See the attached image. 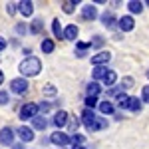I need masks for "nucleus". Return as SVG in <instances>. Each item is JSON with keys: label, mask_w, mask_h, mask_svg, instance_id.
Wrapping results in <instances>:
<instances>
[{"label": "nucleus", "mask_w": 149, "mask_h": 149, "mask_svg": "<svg viewBox=\"0 0 149 149\" xmlns=\"http://www.w3.org/2000/svg\"><path fill=\"white\" fill-rule=\"evenodd\" d=\"M40 70H42V64H40V60L38 58H26L22 64H20V72H22L24 76H38L40 74Z\"/></svg>", "instance_id": "obj_1"}, {"label": "nucleus", "mask_w": 149, "mask_h": 149, "mask_svg": "<svg viewBox=\"0 0 149 149\" xmlns=\"http://www.w3.org/2000/svg\"><path fill=\"white\" fill-rule=\"evenodd\" d=\"M38 103H24L22 107H20V119L26 121V119H34L36 115H38Z\"/></svg>", "instance_id": "obj_2"}, {"label": "nucleus", "mask_w": 149, "mask_h": 149, "mask_svg": "<svg viewBox=\"0 0 149 149\" xmlns=\"http://www.w3.org/2000/svg\"><path fill=\"white\" fill-rule=\"evenodd\" d=\"M95 121H97V115H95V111L86 107V109H84V113H81V123L86 125V129H88V131H93Z\"/></svg>", "instance_id": "obj_3"}, {"label": "nucleus", "mask_w": 149, "mask_h": 149, "mask_svg": "<svg viewBox=\"0 0 149 149\" xmlns=\"http://www.w3.org/2000/svg\"><path fill=\"white\" fill-rule=\"evenodd\" d=\"M117 26H119L123 32H131V30L135 28V20H133L131 14H125V16H121V18L117 20Z\"/></svg>", "instance_id": "obj_4"}, {"label": "nucleus", "mask_w": 149, "mask_h": 149, "mask_svg": "<svg viewBox=\"0 0 149 149\" xmlns=\"http://www.w3.org/2000/svg\"><path fill=\"white\" fill-rule=\"evenodd\" d=\"M50 141H52L54 145H58V147H64V145L70 143V135H66L64 131H54L52 137H50Z\"/></svg>", "instance_id": "obj_5"}, {"label": "nucleus", "mask_w": 149, "mask_h": 149, "mask_svg": "<svg viewBox=\"0 0 149 149\" xmlns=\"http://www.w3.org/2000/svg\"><path fill=\"white\" fill-rule=\"evenodd\" d=\"M14 141V129L12 127H2L0 129V143L2 145H12Z\"/></svg>", "instance_id": "obj_6"}, {"label": "nucleus", "mask_w": 149, "mask_h": 149, "mask_svg": "<svg viewBox=\"0 0 149 149\" xmlns=\"http://www.w3.org/2000/svg\"><path fill=\"white\" fill-rule=\"evenodd\" d=\"M10 88H12V92H14V93H24L26 90H28V80H24V78H16V80H12Z\"/></svg>", "instance_id": "obj_7"}, {"label": "nucleus", "mask_w": 149, "mask_h": 149, "mask_svg": "<svg viewBox=\"0 0 149 149\" xmlns=\"http://www.w3.org/2000/svg\"><path fill=\"white\" fill-rule=\"evenodd\" d=\"M109 60H111V54L109 52H100V54L92 56V64L93 66H107Z\"/></svg>", "instance_id": "obj_8"}, {"label": "nucleus", "mask_w": 149, "mask_h": 149, "mask_svg": "<svg viewBox=\"0 0 149 149\" xmlns=\"http://www.w3.org/2000/svg\"><path fill=\"white\" fill-rule=\"evenodd\" d=\"M68 119H70L68 111L60 109V111H56V115H54V125H56L58 129H62V127H64L66 123H68Z\"/></svg>", "instance_id": "obj_9"}, {"label": "nucleus", "mask_w": 149, "mask_h": 149, "mask_svg": "<svg viewBox=\"0 0 149 149\" xmlns=\"http://www.w3.org/2000/svg\"><path fill=\"white\" fill-rule=\"evenodd\" d=\"M78 34H80V30H78V26H76V24H70V26L64 28V38H66V40L76 42V40H78Z\"/></svg>", "instance_id": "obj_10"}, {"label": "nucleus", "mask_w": 149, "mask_h": 149, "mask_svg": "<svg viewBox=\"0 0 149 149\" xmlns=\"http://www.w3.org/2000/svg\"><path fill=\"white\" fill-rule=\"evenodd\" d=\"M81 16H84V20H95V18H97L95 6H93V4H86L84 10H81Z\"/></svg>", "instance_id": "obj_11"}, {"label": "nucleus", "mask_w": 149, "mask_h": 149, "mask_svg": "<svg viewBox=\"0 0 149 149\" xmlns=\"http://www.w3.org/2000/svg\"><path fill=\"white\" fill-rule=\"evenodd\" d=\"M18 135H20V139H22V141H32V139H34V131H32L30 127L22 125L20 129H18Z\"/></svg>", "instance_id": "obj_12"}, {"label": "nucleus", "mask_w": 149, "mask_h": 149, "mask_svg": "<svg viewBox=\"0 0 149 149\" xmlns=\"http://www.w3.org/2000/svg\"><path fill=\"white\" fill-rule=\"evenodd\" d=\"M18 8H20V12L28 18V16L34 12V4H32V2H28V0H24V2H18Z\"/></svg>", "instance_id": "obj_13"}, {"label": "nucleus", "mask_w": 149, "mask_h": 149, "mask_svg": "<svg viewBox=\"0 0 149 149\" xmlns=\"http://www.w3.org/2000/svg\"><path fill=\"white\" fill-rule=\"evenodd\" d=\"M102 24H103V26H107V28H113V26H115L113 12H103V14H102Z\"/></svg>", "instance_id": "obj_14"}, {"label": "nucleus", "mask_w": 149, "mask_h": 149, "mask_svg": "<svg viewBox=\"0 0 149 149\" xmlns=\"http://www.w3.org/2000/svg\"><path fill=\"white\" fill-rule=\"evenodd\" d=\"M127 8H129L131 14H141V12H143V2L131 0V2H127Z\"/></svg>", "instance_id": "obj_15"}, {"label": "nucleus", "mask_w": 149, "mask_h": 149, "mask_svg": "<svg viewBox=\"0 0 149 149\" xmlns=\"http://www.w3.org/2000/svg\"><path fill=\"white\" fill-rule=\"evenodd\" d=\"M32 125H34L36 129H46L48 127V119L44 117V115H36L34 119H32Z\"/></svg>", "instance_id": "obj_16"}, {"label": "nucleus", "mask_w": 149, "mask_h": 149, "mask_svg": "<svg viewBox=\"0 0 149 149\" xmlns=\"http://www.w3.org/2000/svg\"><path fill=\"white\" fill-rule=\"evenodd\" d=\"M105 74H107V68H105V66H95L93 72H92V78L93 80H103Z\"/></svg>", "instance_id": "obj_17"}, {"label": "nucleus", "mask_w": 149, "mask_h": 149, "mask_svg": "<svg viewBox=\"0 0 149 149\" xmlns=\"http://www.w3.org/2000/svg\"><path fill=\"white\" fill-rule=\"evenodd\" d=\"M100 111H102L103 115H111L115 111V107H113V103L107 100V102H102V103H100Z\"/></svg>", "instance_id": "obj_18"}, {"label": "nucleus", "mask_w": 149, "mask_h": 149, "mask_svg": "<svg viewBox=\"0 0 149 149\" xmlns=\"http://www.w3.org/2000/svg\"><path fill=\"white\" fill-rule=\"evenodd\" d=\"M30 32H32V34H42V32H44V20L36 18L34 22H32V26H30Z\"/></svg>", "instance_id": "obj_19"}, {"label": "nucleus", "mask_w": 149, "mask_h": 149, "mask_svg": "<svg viewBox=\"0 0 149 149\" xmlns=\"http://www.w3.org/2000/svg\"><path fill=\"white\" fill-rule=\"evenodd\" d=\"M129 102H131V95L121 93V95L117 97V105H119V109H129Z\"/></svg>", "instance_id": "obj_20"}, {"label": "nucleus", "mask_w": 149, "mask_h": 149, "mask_svg": "<svg viewBox=\"0 0 149 149\" xmlns=\"http://www.w3.org/2000/svg\"><path fill=\"white\" fill-rule=\"evenodd\" d=\"M86 92H88V95H90V97H97V93H100V84H97V81H92V84H88Z\"/></svg>", "instance_id": "obj_21"}, {"label": "nucleus", "mask_w": 149, "mask_h": 149, "mask_svg": "<svg viewBox=\"0 0 149 149\" xmlns=\"http://www.w3.org/2000/svg\"><path fill=\"white\" fill-rule=\"evenodd\" d=\"M115 80H117V74H115L113 70H107V74H105V78H103V84H105V86H113Z\"/></svg>", "instance_id": "obj_22"}, {"label": "nucleus", "mask_w": 149, "mask_h": 149, "mask_svg": "<svg viewBox=\"0 0 149 149\" xmlns=\"http://www.w3.org/2000/svg\"><path fill=\"white\" fill-rule=\"evenodd\" d=\"M141 107H143V103L139 102L137 97H131V102H129V109H131L133 113H139V111H141Z\"/></svg>", "instance_id": "obj_23"}, {"label": "nucleus", "mask_w": 149, "mask_h": 149, "mask_svg": "<svg viewBox=\"0 0 149 149\" xmlns=\"http://www.w3.org/2000/svg\"><path fill=\"white\" fill-rule=\"evenodd\" d=\"M42 50H44V54H50V52H54V40H50V38H44V40H42Z\"/></svg>", "instance_id": "obj_24"}, {"label": "nucleus", "mask_w": 149, "mask_h": 149, "mask_svg": "<svg viewBox=\"0 0 149 149\" xmlns=\"http://www.w3.org/2000/svg\"><path fill=\"white\" fill-rule=\"evenodd\" d=\"M52 30H54V36H56V38H64V30H62V26H60V20H54V22H52Z\"/></svg>", "instance_id": "obj_25"}, {"label": "nucleus", "mask_w": 149, "mask_h": 149, "mask_svg": "<svg viewBox=\"0 0 149 149\" xmlns=\"http://www.w3.org/2000/svg\"><path fill=\"white\" fill-rule=\"evenodd\" d=\"M105 127H107V119L102 117V115H97V121L93 125V131H100V129H105Z\"/></svg>", "instance_id": "obj_26"}, {"label": "nucleus", "mask_w": 149, "mask_h": 149, "mask_svg": "<svg viewBox=\"0 0 149 149\" xmlns=\"http://www.w3.org/2000/svg\"><path fill=\"white\" fill-rule=\"evenodd\" d=\"M76 4H80V2H64L62 10L66 12V14H72V12H74V8H76Z\"/></svg>", "instance_id": "obj_27"}, {"label": "nucleus", "mask_w": 149, "mask_h": 149, "mask_svg": "<svg viewBox=\"0 0 149 149\" xmlns=\"http://www.w3.org/2000/svg\"><path fill=\"white\" fill-rule=\"evenodd\" d=\"M84 141H86V139H84V135H78V133H74V135L70 137V143H74L76 147H78V145H81Z\"/></svg>", "instance_id": "obj_28"}, {"label": "nucleus", "mask_w": 149, "mask_h": 149, "mask_svg": "<svg viewBox=\"0 0 149 149\" xmlns=\"http://www.w3.org/2000/svg\"><path fill=\"white\" fill-rule=\"evenodd\" d=\"M129 88H133V78L131 76L123 78V81H121V90H129Z\"/></svg>", "instance_id": "obj_29"}, {"label": "nucleus", "mask_w": 149, "mask_h": 149, "mask_svg": "<svg viewBox=\"0 0 149 149\" xmlns=\"http://www.w3.org/2000/svg\"><path fill=\"white\" fill-rule=\"evenodd\" d=\"M88 48H92V42L88 44V42H78V56H84V50H88Z\"/></svg>", "instance_id": "obj_30"}, {"label": "nucleus", "mask_w": 149, "mask_h": 149, "mask_svg": "<svg viewBox=\"0 0 149 149\" xmlns=\"http://www.w3.org/2000/svg\"><path fill=\"white\" fill-rule=\"evenodd\" d=\"M95 105H97V97H90V95H88V97H86V107H88V109H93Z\"/></svg>", "instance_id": "obj_31"}, {"label": "nucleus", "mask_w": 149, "mask_h": 149, "mask_svg": "<svg viewBox=\"0 0 149 149\" xmlns=\"http://www.w3.org/2000/svg\"><path fill=\"white\" fill-rule=\"evenodd\" d=\"M78 125H80V121H78V119H70V123H68V129H70V131H74V133H76V131H78Z\"/></svg>", "instance_id": "obj_32"}, {"label": "nucleus", "mask_w": 149, "mask_h": 149, "mask_svg": "<svg viewBox=\"0 0 149 149\" xmlns=\"http://www.w3.org/2000/svg\"><path fill=\"white\" fill-rule=\"evenodd\" d=\"M141 100L145 103H149V86H145V88L141 90Z\"/></svg>", "instance_id": "obj_33"}, {"label": "nucleus", "mask_w": 149, "mask_h": 149, "mask_svg": "<svg viewBox=\"0 0 149 149\" xmlns=\"http://www.w3.org/2000/svg\"><path fill=\"white\" fill-rule=\"evenodd\" d=\"M16 10H18V6H16V4H12V2L6 6V12H8L10 16H14V14H16Z\"/></svg>", "instance_id": "obj_34"}, {"label": "nucleus", "mask_w": 149, "mask_h": 149, "mask_svg": "<svg viewBox=\"0 0 149 149\" xmlns=\"http://www.w3.org/2000/svg\"><path fill=\"white\" fill-rule=\"evenodd\" d=\"M44 93H46V95H54V93H56V88H54V86H44Z\"/></svg>", "instance_id": "obj_35"}, {"label": "nucleus", "mask_w": 149, "mask_h": 149, "mask_svg": "<svg viewBox=\"0 0 149 149\" xmlns=\"http://www.w3.org/2000/svg\"><path fill=\"white\" fill-rule=\"evenodd\" d=\"M6 103H8V93L0 92V105H6Z\"/></svg>", "instance_id": "obj_36"}, {"label": "nucleus", "mask_w": 149, "mask_h": 149, "mask_svg": "<svg viewBox=\"0 0 149 149\" xmlns=\"http://www.w3.org/2000/svg\"><path fill=\"white\" fill-rule=\"evenodd\" d=\"M38 109H40V111H44V113H46L48 109H50V103H48V102H42V103H38Z\"/></svg>", "instance_id": "obj_37"}, {"label": "nucleus", "mask_w": 149, "mask_h": 149, "mask_svg": "<svg viewBox=\"0 0 149 149\" xmlns=\"http://www.w3.org/2000/svg\"><path fill=\"white\" fill-rule=\"evenodd\" d=\"M102 44H103V38L95 36V38H93V46H102Z\"/></svg>", "instance_id": "obj_38"}, {"label": "nucleus", "mask_w": 149, "mask_h": 149, "mask_svg": "<svg viewBox=\"0 0 149 149\" xmlns=\"http://www.w3.org/2000/svg\"><path fill=\"white\" fill-rule=\"evenodd\" d=\"M18 34H26V24H18Z\"/></svg>", "instance_id": "obj_39"}, {"label": "nucleus", "mask_w": 149, "mask_h": 149, "mask_svg": "<svg viewBox=\"0 0 149 149\" xmlns=\"http://www.w3.org/2000/svg\"><path fill=\"white\" fill-rule=\"evenodd\" d=\"M4 48H6V40H4V38H0V52H2Z\"/></svg>", "instance_id": "obj_40"}, {"label": "nucleus", "mask_w": 149, "mask_h": 149, "mask_svg": "<svg viewBox=\"0 0 149 149\" xmlns=\"http://www.w3.org/2000/svg\"><path fill=\"white\" fill-rule=\"evenodd\" d=\"M12 149H22V145H20V143H14V145H12Z\"/></svg>", "instance_id": "obj_41"}, {"label": "nucleus", "mask_w": 149, "mask_h": 149, "mask_svg": "<svg viewBox=\"0 0 149 149\" xmlns=\"http://www.w3.org/2000/svg\"><path fill=\"white\" fill-rule=\"evenodd\" d=\"M2 81H4V74L0 72V84H2Z\"/></svg>", "instance_id": "obj_42"}, {"label": "nucleus", "mask_w": 149, "mask_h": 149, "mask_svg": "<svg viewBox=\"0 0 149 149\" xmlns=\"http://www.w3.org/2000/svg\"><path fill=\"white\" fill-rule=\"evenodd\" d=\"M74 149H88V147H84V145H78V147H74Z\"/></svg>", "instance_id": "obj_43"}, {"label": "nucleus", "mask_w": 149, "mask_h": 149, "mask_svg": "<svg viewBox=\"0 0 149 149\" xmlns=\"http://www.w3.org/2000/svg\"><path fill=\"white\" fill-rule=\"evenodd\" d=\"M143 4H147V6H149V0H147V2H143Z\"/></svg>", "instance_id": "obj_44"}, {"label": "nucleus", "mask_w": 149, "mask_h": 149, "mask_svg": "<svg viewBox=\"0 0 149 149\" xmlns=\"http://www.w3.org/2000/svg\"><path fill=\"white\" fill-rule=\"evenodd\" d=\"M147 78H149V72H147Z\"/></svg>", "instance_id": "obj_45"}]
</instances>
